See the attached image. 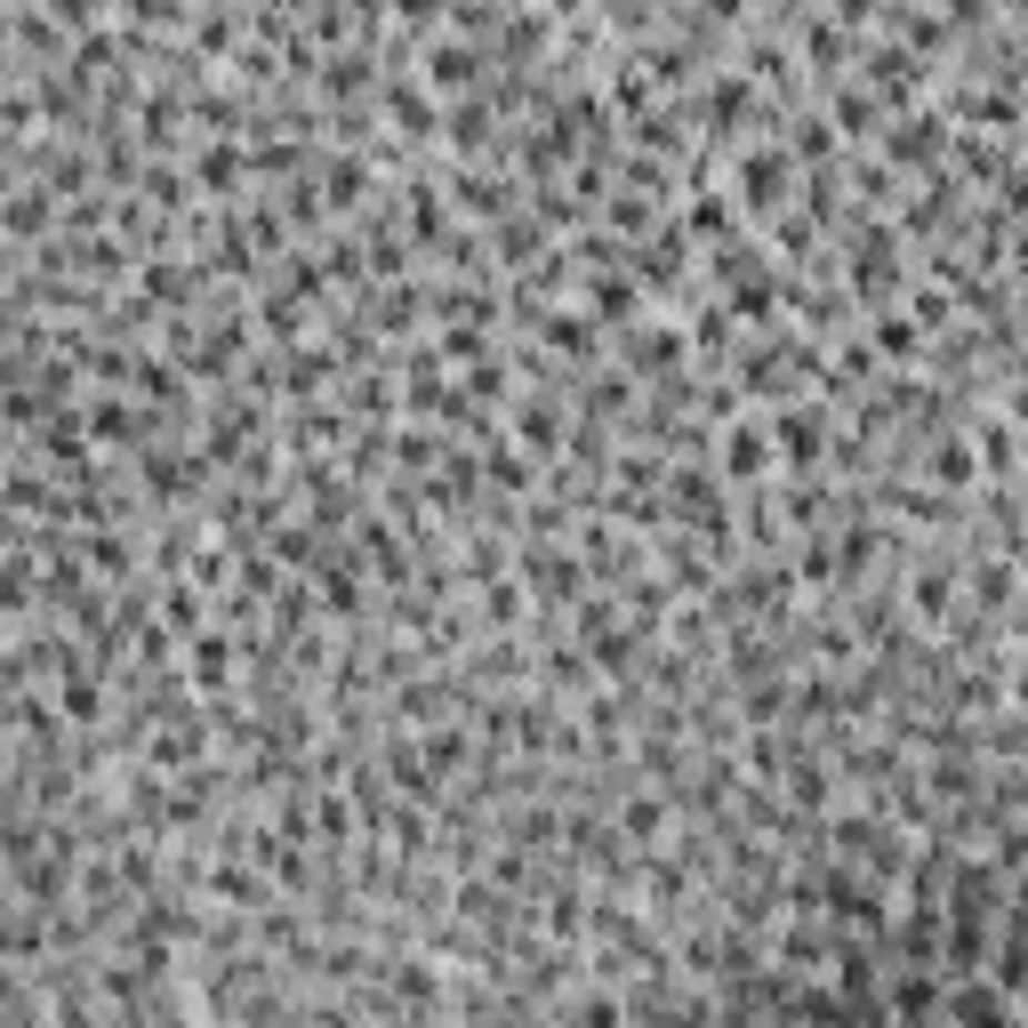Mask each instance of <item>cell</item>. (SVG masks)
Segmentation results:
<instances>
[{"label":"cell","instance_id":"cell-2","mask_svg":"<svg viewBox=\"0 0 1028 1028\" xmlns=\"http://www.w3.org/2000/svg\"><path fill=\"white\" fill-rule=\"evenodd\" d=\"M193 675L201 683H225V635H201L193 643Z\"/></svg>","mask_w":1028,"mask_h":1028},{"label":"cell","instance_id":"cell-1","mask_svg":"<svg viewBox=\"0 0 1028 1028\" xmlns=\"http://www.w3.org/2000/svg\"><path fill=\"white\" fill-rule=\"evenodd\" d=\"M764 458H772V451H764V426H732L724 466H732V474H764Z\"/></svg>","mask_w":1028,"mask_h":1028},{"label":"cell","instance_id":"cell-3","mask_svg":"<svg viewBox=\"0 0 1028 1028\" xmlns=\"http://www.w3.org/2000/svg\"><path fill=\"white\" fill-rule=\"evenodd\" d=\"M466 73H474V57H466V49H434V81H442V89H458Z\"/></svg>","mask_w":1028,"mask_h":1028},{"label":"cell","instance_id":"cell-4","mask_svg":"<svg viewBox=\"0 0 1028 1028\" xmlns=\"http://www.w3.org/2000/svg\"><path fill=\"white\" fill-rule=\"evenodd\" d=\"M876 337H884V346H893V354H916V330H908V322H900V314H893V322H884V330H876Z\"/></svg>","mask_w":1028,"mask_h":1028}]
</instances>
